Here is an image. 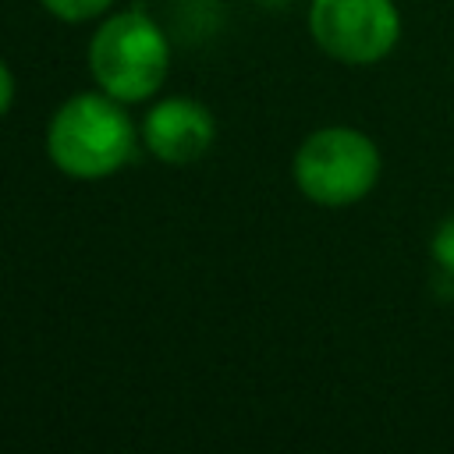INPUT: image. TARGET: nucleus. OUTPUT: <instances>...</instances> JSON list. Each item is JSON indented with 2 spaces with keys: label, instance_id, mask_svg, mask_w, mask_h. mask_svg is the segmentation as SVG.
<instances>
[{
  "label": "nucleus",
  "instance_id": "f257e3e1",
  "mask_svg": "<svg viewBox=\"0 0 454 454\" xmlns=\"http://www.w3.org/2000/svg\"><path fill=\"white\" fill-rule=\"evenodd\" d=\"M46 160L71 181H103L121 174L142 149V128L128 103L103 89L67 96L46 121Z\"/></svg>",
  "mask_w": 454,
  "mask_h": 454
},
{
  "label": "nucleus",
  "instance_id": "f03ea898",
  "mask_svg": "<svg viewBox=\"0 0 454 454\" xmlns=\"http://www.w3.org/2000/svg\"><path fill=\"white\" fill-rule=\"evenodd\" d=\"M92 85L135 106L149 103L170 74V35L142 7H114L89 35L85 53Z\"/></svg>",
  "mask_w": 454,
  "mask_h": 454
},
{
  "label": "nucleus",
  "instance_id": "7ed1b4c3",
  "mask_svg": "<svg viewBox=\"0 0 454 454\" xmlns=\"http://www.w3.org/2000/svg\"><path fill=\"white\" fill-rule=\"evenodd\" d=\"M383 177V153L372 135L351 124L309 131L291 156V181L319 209H348L372 195Z\"/></svg>",
  "mask_w": 454,
  "mask_h": 454
},
{
  "label": "nucleus",
  "instance_id": "20e7f679",
  "mask_svg": "<svg viewBox=\"0 0 454 454\" xmlns=\"http://www.w3.org/2000/svg\"><path fill=\"white\" fill-rule=\"evenodd\" d=\"M305 21L319 53L344 67L383 64L404 28L397 0H309Z\"/></svg>",
  "mask_w": 454,
  "mask_h": 454
},
{
  "label": "nucleus",
  "instance_id": "39448f33",
  "mask_svg": "<svg viewBox=\"0 0 454 454\" xmlns=\"http://www.w3.org/2000/svg\"><path fill=\"white\" fill-rule=\"evenodd\" d=\"M138 128L142 149L167 167H188L202 160L216 142V117L195 96H163L149 103Z\"/></svg>",
  "mask_w": 454,
  "mask_h": 454
},
{
  "label": "nucleus",
  "instance_id": "423d86ee",
  "mask_svg": "<svg viewBox=\"0 0 454 454\" xmlns=\"http://www.w3.org/2000/svg\"><path fill=\"white\" fill-rule=\"evenodd\" d=\"M46 14H53L57 21L67 25H85V21H99L103 14L114 11L117 0H39Z\"/></svg>",
  "mask_w": 454,
  "mask_h": 454
},
{
  "label": "nucleus",
  "instance_id": "0eeeda50",
  "mask_svg": "<svg viewBox=\"0 0 454 454\" xmlns=\"http://www.w3.org/2000/svg\"><path fill=\"white\" fill-rule=\"evenodd\" d=\"M429 259H433V266H436L443 277L454 280V213L443 216V220L433 227V234H429Z\"/></svg>",
  "mask_w": 454,
  "mask_h": 454
},
{
  "label": "nucleus",
  "instance_id": "6e6552de",
  "mask_svg": "<svg viewBox=\"0 0 454 454\" xmlns=\"http://www.w3.org/2000/svg\"><path fill=\"white\" fill-rule=\"evenodd\" d=\"M14 96H18V82H14V71H11V64L0 57V117H7V114H11V106H14Z\"/></svg>",
  "mask_w": 454,
  "mask_h": 454
}]
</instances>
